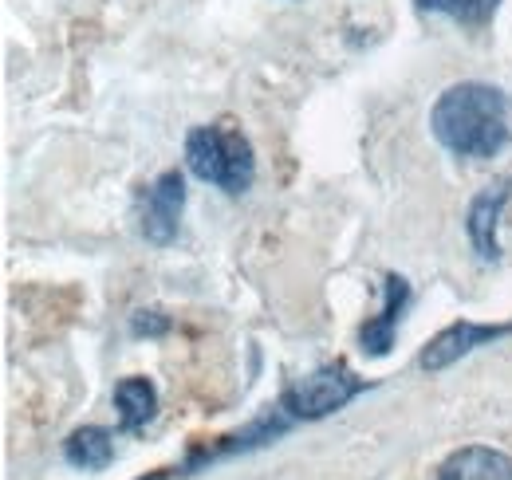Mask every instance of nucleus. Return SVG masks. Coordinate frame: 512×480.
<instances>
[{
  "mask_svg": "<svg viewBox=\"0 0 512 480\" xmlns=\"http://www.w3.org/2000/svg\"><path fill=\"white\" fill-rule=\"evenodd\" d=\"M430 130L457 158H497L509 146L512 107L489 83H453L430 111Z\"/></svg>",
  "mask_w": 512,
  "mask_h": 480,
  "instance_id": "f257e3e1",
  "label": "nucleus"
},
{
  "mask_svg": "<svg viewBox=\"0 0 512 480\" xmlns=\"http://www.w3.org/2000/svg\"><path fill=\"white\" fill-rule=\"evenodd\" d=\"M186 166L201 181H209V185H217L225 193H245L256 178L253 146L233 122H213V126L190 130Z\"/></svg>",
  "mask_w": 512,
  "mask_h": 480,
  "instance_id": "f03ea898",
  "label": "nucleus"
},
{
  "mask_svg": "<svg viewBox=\"0 0 512 480\" xmlns=\"http://www.w3.org/2000/svg\"><path fill=\"white\" fill-rule=\"evenodd\" d=\"M355 394H363V378H355L347 366H323L316 374L300 378L296 386H288L276 410L288 421H320L343 410Z\"/></svg>",
  "mask_w": 512,
  "mask_h": 480,
  "instance_id": "7ed1b4c3",
  "label": "nucleus"
},
{
  "mask_svg": "<svg viewBox=\"0 0 512 480\" xmlns=\"http://www.w3.org/2000/svg\"><path fill=\"white\" fill-rule=\"evenodd\" d=\"M505 335H512V323H469V319L449 323L446 331H438V335L430 339V347L422 351L418 366H422V370H446V366H453L457 359L473 355L477 347L497 343V339H505Z\"/></svg>",
  "mask_w": 512,
  "mask_h": 480,
  "instance_id": "20e7f679",
  "label": "nucleus"
},
{
  "mask_svg": "<svg viewBox=\"0 0 512 480\" xmlns=\"http://www.w3.org/2000/svg\"><path fill=\"white\" fill-rule=\"evenodd\" d=\"M182 209H186V181L178 170L162 174L146 189L142 197V237L150 244H170L178 237L182 225Z\"/></svg>",
  "mask_w": 512,
  "mask_h": 480,
  "instance_id": "39448f33",
  "label": "nucleus"
},
{
  "mask_svg": "<svg viewBox=\"0 0 512 480\" xmlns=\"http://www.w3.org/2000/svg\"><path fill=\"white\" fill-rule=\"evenodd\" d=\"M505 201H509V181H497V185L481 189V193L473 197V205H469L465 229H469V240H473V248H477L481 260H497V256H501L497 229H501Z\"/></svg>",
  "mask_w": 512,
  "mask_h": 480,
  "instance_id": "423d86ee",
  "label": "nucleus"
},
{
  "mask_svg": "<svg viewBox=\"0 0 512 480\" xmlns=\"http://www.w3.org/2000/svg\"><path fill=\"white\" fill-rule=\"evenodd\" d=\"M386 300H383V311H379V319H371L363 331H359V343H363V351L367 355H390V347H394V331H398V319H402V311H406V303H410V284L402 280V276H386Z\"/></svg>",
  "mask_w": 512,
  "mask_h": 480,
  "instance_id": "0eeeda50",
  "label": "nucleus"
},
{
  "mask_svg": "<svg viewBox=\"0 0 512 480\" xmlns=\"http://www.w3.org/2000/svg\"><path fill=\"white\" fill-rule=\"evenodd\" d=\"M438 480H512V457L489 445H465L449 453Z\"/></svg>",
  "mask_w": 512,
  "mask_h": 480,
  "instance_id": "6e6552de",
  "label": "nucleus"
},
{
  "mask_svg": "<svg viewBox=\"0 0 512 480\" xmlns=\"http://www.w3.org/2000/svg\"><path fill=\"white\" fill-rule=\"evenodd\" d=\"M64 457L75 465V469H107L111 457H115V441H111L107 429H99V425H83V429H75V433L67 437Z\"/></svg>",
  "mask_w": 512,
  "mask_h": 480,
  "instance_id": "1a4fd4ad",
  "label": "nucleus"
},
{
  "mask_svg": "<svg viewBox=\"0 0 512 480\" xmlns=\"http://www.w3.org/2000/svg\"><path fill=\"white\" fill-rule=\"evenodd\" d=\"M154 406H158V394L146 378H123L115 386V410H119V425L123 429H142L146 421L154 418Z\"/></svg>",
  "mask_w": 512,
  "mask_h": 480,
  "instance_id": "9d476101",
  "label": "nucleus"
},
{
  "mask_svg": "<svg viewBox=\"0 0 512 480\" xmlns=\"http://www.w3.org/2000/svg\"><path fill=\"white\" fill-rule=\"evenodd\" d=\"M418 8H422V12L449 16V20L465 24V28H485V24L497 16L501 0H418Z\"/></svg>",
  "mask_w": 512,
  "mask_h": 480,
  "instance_id": "9b49d317",
  "label": "nucleus"
},
{
  "mask_svg": "<svg viewBox=\"0 0 512 480\" xmlns=\"http://www.w3.org/2000/svg\"><path fill=\"white\" fill-rule=\"evenodd\" d=\"M150 480H166V477H150Z\"/></svg>",
  "mask_w": 512,
  "mask_h": 480,
  "instance_id": "f8f14e48",
  "label": "nucleus"
}]
</instances>
